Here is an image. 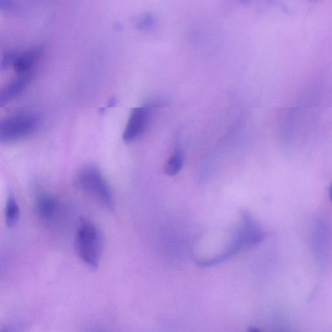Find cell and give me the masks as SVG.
<instances>
[{
	"label": "cell",
	"instance_id": "52a82bcc",
	"mask_svg": "<svg viewBox=\"0 0 332 332\" xmlns=\"http://www.w3.org/2000/svg\"><path fill=\"white\" fill-rule=\"evenodd\" d=\"M31 80L30 75H22L13 81L3 91L0 97V103L3 105L17 98L27 87Z\"/></svg>",
	"mask_w": 332,
	"mask_h": 332
},
{
	"label": "cell",
	"instance_id": "5b68a950",
	"mask_svg": "<svg viewBox=\"0 0 332 332\" xmlns=\"http://www.w3.org/2000/svg\"><path fill=\"white\" fill-rule=\"evenodd\" d=\"M36 210L42 220L52 221L55 220L59 213V202L52 195L42 194L36 199Z\"/></svg>",
	"mask_w": 332,
	"mask_h": 332
},
{
	"label": "cell",
	"instance_id": "6da1fadb",
	"mask_svg": "<svg viewBox=\"0 0 332 332\" xmlns=\"http://www.w3.org/2000/svg\"><path fill=\"white\" fill-rule=\"evenodd\" d=\"M75 246L83 262L92 269L98 268L103 249V237L98 226L86 219L81 220L77 230Z\"/></svg>",
	"mask_w": 332,
	"mask_h": 332
},
{
	"label": "cell",
	"instance_id": "30bf717a",
	"mask_svg": "<svg viewBox=\"0 0 332 332\" xmlns=\"http://www.w3.org/2000/svg\"><path fill=\"white\" fill-rule=\"evenodd\" d=\"M154 25H155V19L151 15H147L139 21L138 27L141 30H147L151 29Z\"/></svg>",
	"mask_w": 332,
	"mask_h": 332
},
{
	"label": "cell",
	"instance_id": "7a4b0ae2",
	"mask_svg": "<svg viewBox=\"0 0 332 332\" xmlns=\"http://www.w3.org/2000/svg\"><path fill=\"white\" fill-rule=\"evenodd\" d=\"M78 187L110 212H114V202L112 192L100 169L88 166L79 172L77 177Z\"/></svg>",
	"mask_w": 332,
	"mask_h": 332
},
{
	"label": "cell",
	"instance_id": "3957f363",
	"mask_svg": "<svg viewBox=\"0 0 332 332\" xmlns=\"http://www.w3.org/2000/svg\"><path fill=\"white\" fill-rule=\"evenodd\" d=\"M39 119L32 113L21 112L13 115L0 125V141L8 143L22 140L31 135L36 129Z\"/></svg>",
	"mask_w": 332,
	"mask_h": 332
},
{
	"label": "cell",
	"instance_id": "5bb4252c",
	"mask_svg": "<svg viewBox=\"0 0 332 332\" xmlns=\"http://www.w3.org/2000/svg\"><path fill=\"white\" fill-rule=\"evenodd\" d=\"M330 195H331V199L332 201V184L331 187V189H330Z\"/></svg>",
	"mask_w": 332,
	"mask_h": 332
},
{
	"label": "cell",
	"instance_id": "7c38bea8",
	"mask_svg": "<svg viewBox=\"0 0 332 332\" xmlns=\"http://www.w3.org/2000/svg\"><path fill=\"white\" fill-rule=\"evenodd\" d=\"M117 101L116 99L115 98H112L111 99L110 101H109V102L108 103V107H113L116 104Z\"/></svg>",
	"mask_w": 332,
	"mask_h": 332
},
{
	"label": "cell",
	"instance_id": "ba28073f",
	"mask_svg": "<svg viewBox=\"0 0 332 332\" xmlns=\"http://www.w3.org/2000/svg\"><path fill=\"white\" fill-rule=\"evenodd\" d=\"M5 221L7 227L13 228L20 220V212L13 192L10 190L6 202Z\"/></svg>",
	"mask_w": 332,
	"mask_h": 332
},
{
	"label": "cell",
	"instance_id": "8fae6325",
	"mask_svg": "<svg viewBox=\"0 0 332 332\" xmlns=\"http://www.w3.org/2000/svg\"><path fill=\"white\" fill-rule=\"evenodd\" d=\"M18 55L17 53L15 52L7 53V54H5V55L3 56V60H2L1 68H7L11 64L13 65L16 59H17Z\"/></svg>",
	"mask_w": 332,
	"mask_h": 332
},
{
	"label": "cell",
	"instance_id": "277c9868",
	"mask_svg": "<svg viewBox=\"0 0 332 332\" xmlns=\"http://www.w3.org/2000/svg\"><path fill=\"white\" fill-rule=\"evenodd\" d=\"M156 104L157 103H149L133 109L123 134L124 142H132L143 133L148 124L152 109Z\"/></svg>",
	"mask_w": 332,
	"mask_h": 332
},
{
	"label": "cell",
	"instance_id": "8992f818",
	"mask_svg": "<svg viewBox=\"0 0 332 332\" xmlns=\"http://www.w3.org/2000/svg\"><path fill=\"white\" fill-rule=\"evenodd\" d=\"M42 54V48L37 47L26 51L24 54L18 55L17 59L14 63L15 72L22 75L29 73L30 70L35 65Z\"/></svg>",
	"mask_w": 332,
	"mask_h": 332
},
{
	"label": "cell",
	"instance_id": "9c48e42d",
	"mask_svg": "<svg viewBox=\"0 0 332 332\" xmlns=\"http://www.w3.org/2000/svg\"><path fill=\"white\" fill-rule=\"evenodd\" d=\"M183 154L181 150L177 149L168 160L165 167V173L167 175H177L183 167Z\"/></svg>",
	"mask_w": 332,
	"mask_h": 332
},
{
	"label": "cell",
	"instance_id": "4fadbf2b",
	"mask_svg": "<svg viewBox=\"0 0 332 332\" xmlns=\"http://www.w3.org/2000/svg\"><path fill=\"white\" fill-rule=\"evenodd\" d=\"M248 332H262L256 327H250L248 329Z\"/></svg>",
	"mask_w": 332,
	"mask_h": 332
}]
</instances>
